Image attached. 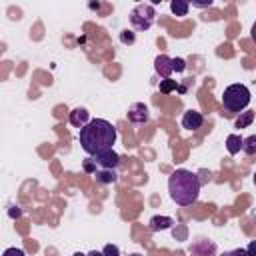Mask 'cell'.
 <instances>
[{
    "instance_id": "obj_1",
    "label": "cell",
    "mask_w": 256,
    "mask_h": 256,
    "mask_svg": "<svg viewBox=\"0 0 256 256\" xmlns=\"http://www.w3.org/2000/svg\"><path fill=\"white\" fill-rule=\"evenodd\" d=\"M116 128L112 122L104 120V118H94L90 120L78 134L80 146L88 156H98L106 150H112V146L116 144Z\"/></svg>"
},
{
    "instance_id": "obj_2",
    "label": "cell",
    "mask_w": 256,
    "mask_h": 256,
    "mask_svg": "<svg viewBox=\"0 0 256 256\" xmlns=\"http://www.w3.org/2000/svg\"><path fill=\"white\" fill-rule=\"evenodd\" d=\"M200 178L190 170H174L168 178V192L170 198L180 206H190L200 196Z\"/></svg>"
},
{
    "instance_id": "obj_3",
    "label": "cell",
    "mask_w": 256,
    "mask_h": 256,
    "mask_svg": "<svg viewBox=\"0 0 256 256\" xmlns=\"http://www.w3.org/2000/svg\"><path fill=\"white\" fill-rule=\"evenodd\" d=\"M222 104L228 112H242L250 104V90L244 84H230L222 94Z\"/></svg>"
},
{
    "instance_id": "obj_4",
    "label": "cell",
    "mask_w": 256,
    "mask_h": 256,
    "mask_svg": "<svg viewBox=\"0 0 256 256\" xmlns=\"http://www.w3.org/2000/svg\"><path fill=\"white\" fill-rule=\"evenodd\" d=\"M156 12L152 4H136L130 12V24L134 30H148L154 24Z\"/></svg>"
},
{
    "instance_id": "obj_5",
    "label": "cell",
    "mask_w": 256,
    "mask_h": 256,
    "mask_svg": "<svg viewBox=\"0 0 256 256\" xmlns=\"http://www.w3.org/2000/svg\"><path fill=\"white\" fill-rule=\"evenodd\" d=\"M154 70H156V74H158L162 80L170 78V74L174 72V68H172V58L166 56V54H158L156 60H154Z\"/></svg>"
},
{
    "instance_id": "obj_6",
    "label": "cell",
    "mask_w": 256,
    "mask_h": 256,
    "mask_svg": "<svg viewBox=\"0 0 256 256\" xmlns=\"http://www.w3.org/2000/svg\"><path fill=\"white\" fill-rule=\"evenodd\" d=\"M128 120L134 124H144L148 120V108L144 102H134L128 108Z\"/></svg>"
},
{
    "instance_id": "obj_7",
    "label": "cell",
    "mask_w": 256,
    "mask_h": 256,
    "mask_svg": "<svg viewBox=\"0 0 256 256\" xmlns=\"http://www.w3.org/2000/svg\"><path fill=\"white\" fill-rule=\"evenodd\" d=\"M94 160H96V164H98L100 168H110V170H114V168L120 164V156H118L114 150H106V152L94 156Z\"/></svg>"
},
{
    "instance_id": "obj_8",
    "label": "cell",
    "mask_w": 256,
    "mask_h": 256,
    "mask_svg": "<svg viewBox=\"0 0 256 256\" xmlns=\"http://www.w3.org/2000/svg\"><path fill=\"white\" fill-rule=\"evenodd\" d=\"M202 122H204V116L196 110H186L182 116V128H186V130H198L202 126Z\"/></svg>"
},
{
    "instance_id": "obj_9",
    "label": "cell",
    "mask_w": 256,
    "mask_h": 256,
    "mask_svg": "<svg viewBox=\"0 0 256 256\" xmlns=\"http://www.w3.org/2000/svg\"><path fill=\"white\" fill-rule=\"evenodd\" d=\"M70 124L72 126H76V128H84L88 122H90V112L86 110V108H74L72 112H70Z\"/></svg>"
},
{
    "instance_id": "obj_10",
    "label": "cell",
    "mask_w": 256,
    "mask_h": 256,
    "mask_svg": "<svg viewBox=\"0 0 256 256\" xmlns=\"http://www.w3.org/2000/svg\"><path fill=\"white\" fill-rule=\"evenodd\" d=\"M172 224H174V220H172L170 216H160V214L152 216V218H150V222H148V226H150V230H152V232L168 230V228H172Z\"/></svg>"
},
{
    "instance_id": "obj_11",
    "label": "cell",
    "mask_w": 256,
    "mask_h": 256,
    "mask_svg": "<svg viewBox=\"0 0 256 256\" xmlns=\"http://www.w3.org/2000/svg\"><path fill=\"white\" fill-rule=\"evenodd\" d=\"M242 144H244V138H240V134H228L226 138V150L228 154H238L242 150Z\"/></svg>"
},
{
    "instance_id": "obj_12",
    "label": "cell",
    "mask_w": 256,
    "mask_h": 256,
    "mask_svg": "<svg viewBox=\"0 0 256 256\" xmlns=\"http://www.w3.org/2000/svg\"><path fill=\"white\" fill-rule=\"evenodd\" d=\"M94 178H96L100 184H112V182H116V180H118V174H116V170L102 168V170H96Z\"/></svg>"
},
{
    "instance_id": "obj_13",
    "label": "cell",
    "mask_w": 256,
    "mask_h": 256,
    "mask_svg": "<svg viewBox=\"0 0 256 256\" xmlns=\"http://www.w3.org/2000/svg\"><path fill=\"white\" fill-rule=\"evenodd\" d=\"M170 10H172L174 16H186L188 10H190V2H186V0H172L170 2Z\"/></svg>"
},
{
    "instance_id": "obj_14",
    "label": "cell",
    "mask_w": 256,
    "mask_h": 256,
    "mask_svg": "<svg viewBox=\"0 0 256 256\" xmlns=\"http://www.w3.org/2000/svg\"><path fill=\"white\" fill-rule=\"evenodd\" d=\"M252 122H254V112H252V110H244V112H240V116L234 120V126L242 130V128H248Z\"/></svg>"
},
{
    "instance_id": "obj_15",
    "label": "cell",
    "mask_w": 256,
    "mask_h": 256,
    "mask_svg": "<svg viewBox=\"0 0 256 256\" xmlns=\"http://www.w3.org/2000/svg\"><path fill=\"white\" fill-rule=\"evenodd\" d=\"M242 150L246 154H256V134L244 138V144H242Z\"/></svg>"
},
{
    "instance_id": "obj_16",
    "label": "cell",
    "mask_w": 256,
    "mask_h": 256,
    "mask_svg": "<svg viewBox=\"0 0 256 256\" xmlns=\"http://www.w3.org/2000/svg\"><path fill=\"white\" fill-rule=\"evenodd\" d=\"M176 88H178V82H176V80H170V78L160 80V92H162V94H170V92L176 90Z\"/></svg>"
},
{
    "instance_id": "obj_17",
    "label": "cell",
    "mask_w": 256,
    "mask_h": 256,
    "mask_svg": "<svg viewBox=\"0 0 256 256\" xmlns=\"http://www.w3.org/2000/svg\"><path fill=\"white\" fill-rule=\"evenodd\" d=\"M102 256H120V248L116 244H106L102 248Z\"/></svg>"
},
{
    "instance_id": "obj_18",
    "label": "cell",
    "mask_w": 256,
    "mask_h": 256,
    "mask_svg": "<svg viewBox=\"0 0 256 256\" xmlns=\"http://www.w3.org/2000/svg\"><path fill=\"white\" fill-rule=\"evenodd\" d=\"M134 40H136L134 32H130V30H122L120 32V42L122 44H134Z\"/></svg>"
},
{
    "instance_id": "obj_19",
    "label": "cell",
    "mask_w": 256,
    "mask_h": 256,
    "mask_svg": "<svg viewBox=\"0 0 256 256\" xmlns=\"http://www.w3.org/2000/svg\"><path fill=\"white\" fill-rule=\"evenodd\" d=\"M172 68H174L176 72H184V70H186V62H184L182 58H172Z\"/></svg>"
},
{
    "instance_id": "obj_20",
    "label": "cell",
    "mask_w": 256,
    "mask_h": 256,
    "mask_svg": "<svg viewBox=\"0 0 256 256\" xmlns=\"http://www.w3.org/2000/svg\"><path fill=\"white\" fill-rule=\"evenodd\" d=\"M2 256H26V252L22 248H6Z\"/></svg>"
},
{
    "instance_id": "obj_21",
    "label": "cell",
    "mask_w": 256,
    "mask_h": 256,
    "mask_svg": "<svg viewBox=\"0 0 256 256\" xmlns=\"http://www.w3.org/2000/svg\"><path fill=\"white\" fill-rule=\"evenodd\" d=\"M96 160H84V172L88 174H96Z\"/></svg>"
},
{
    "instance_id": "obj_22",
    "label": "cell",
    "mask_w": 256,
    "mask_h": 256,
    "mask_svg": "<svg viewBox=\"0 0 256 256\" xmlns=\"http://www.w3.org/2000/svg\"><path fill=\"white\" fill-rule=\"evenodd\" d=\"M8 216H10V218H20V216H22V210L12 204V206L8 208Z\"/></svg>"
},
{
    "instance_id": "obj_23",
    "label": "cell",
    "mask_w": 256,
    "mask_h": 256,
    "mask_svg": "<svg viewBox=\"0 0 256 256\" xmlns=\"http://www.w3.org/2000/svg\"><path fill=\"white\" fill-rule=\"evenodd\" d=\"M222 256H246V248H236V250H228Z\"/></svg>"
},
{
    "instance_id": "obj_24",
    "label": "cell",
    "mask_w": 256,
    "mask_h": 256,
    "mask_svg": "<svg viewBox=\"0 0 256 256\" xmlns=\"http://www.w3.org/2000/svg\"><path fill=\"white\" fill-rule=\"evenodd\" d=\"M246 256H256V240H252V242L246 246Z\"/></svg>"
},
{
    "instance_id": "obj_25",
    "label": "cell",
    "mask_w": 256,
    "mask_h": 256,
    "mask_svg": "<svg viewBox=\"0 0 256 256\" xmlns=\"http://www.w3.org/2000/svg\"><path fill=\"white\" fill-rule=\"evenodd\" d=\"M192 6H198V8H206V6H212V0H208V2H192Z\"/></svg>"
},
{
    "instance_id": "obj_26",
    "label": "cell",
    "mask_w": 256,
    "mask_h": 256,
    "mask_svg": "<svg viewBox=\"0 0 256 256\" xmlns=\"http://www.w3.org/2000/svg\"><path fill=\"white\" fill-rule=\"evenodd\" d=\"M250 32H252V40H254V42H256V22H254V24H252V30H250Z\"/></svg>"
},
{
    "instance_id": "obj_27",
    "label": "cell",
    "mask_w": 256,
    "mask_h": 256,
    "mask_svg": "<svg viewBox=\"0 0 256 256\" xmlns=\"http://www.w3.org/2000/svg\"><path fill=\"white\" fill-rule=\"evenodd\" d=\"M88 256H102V252H98V250H92V252H88Z\"/></svg>"
},
{
    "instance_id": "obj_28",
    "label": "cell",
    "mask_w": 256,
    "mask_h": 256,
    "mask_svg": "<svg viewBox=\"0 0 256 256\" xmlns=\"http://www.w3.org/2000/svg\"><path fill=\"white\" fill-rule=\"evenodd\" d=\"M72 256H88V254H82V252H76V254H72Z\"/></svg>"
},
{
    "instance_id": "obj_29",
    "label": "cell",
    "mask_w": 256,
    "mask_h": 256,
    "mask_svg": "<svg viewBox=\"0 0 256 256\" xmlns=\"http://www.w3.org/2000/svg\"><path fill=\"white\" fill-rule=\"evenodd\" d=\"M128 256H142V254H128Z\"/></svg>"
},
{
    "instance_id": "obj_30",
    "label": "cell",
    "mask_w": 256,
    "mask_h": 256,
    "mask_svg": "<svg viewBox=\"0 0 256 256\" xmlns=\"http://www.w3.org/2000/svg\"><path fill=\"white\" fill-rule=\"evenodd\" d=\"M254 184H256V174H254Z\"/></svg>"
},
{
    "instance_id": "obj_31",
    "label": "cell",
    "mask_w": 256,
    "mask_h": 256,
    "mask_svg": "<svg viewBox=\"0 0 256 256\" xmlns=\"http://www.w3.org/2000/svg\"><path fill=\"white\" fill-rule=\"evenodd\" d=\"M254 220H256V214H254Z\"/></svg>"
}]
</instances>
